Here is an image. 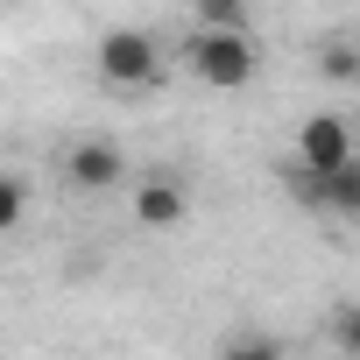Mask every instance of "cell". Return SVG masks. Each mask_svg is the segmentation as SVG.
<instances>
[{"label":"cell","mask_w":360,"mask_h":360,"mask_svg":"<svg viewBox=\"0 0 360 360\" xmlns=\"http://www.w3.org/2000/svg\"><path fill=\"white\" fill-rule=\"evenodd\" d=\"M184 71L205 92H248L262 78V43H255V29H191L184 36Z\"/></svg>","instance_id":"6da1fadb"},{"label":"cell","mask_w":360,"mask_h":360,"mask_svg":"<svg viewBox=\"0 0 360 360\" xmlns=\"http://www.w3.org/2000/svg\"><path fill=\"white\" fill-rule=\"evenodd\" d=\"M92 71H99V85H113V92H155V78H162V43L148 36V29H99V43H92Z\"/></svg>","instance_id":"7a4b0ae2"},{"label":"cell","mask_w":360,"mask_h":360,"mask_svg":"<svg viewBox=\"0 0 360 360\" xmlns=\"http://www.w3.org/2000/svg\"><path fill=\"white\" fill-rule=\"evenodd\" d=\"M290 176V198L318 219H360V162L346 169H283Z\"/></svg>","instance_id":"3957f363"},{"label":"cell","mask_w":360,"mask_h":360,"mask_svg":"<svg viewBox=\"0 0 360 360\" xmlns=\"http://www.w3.org/2000/svg\"><path fill=\"white\" fill-rule=\"evenodd\" d=\"M127 212H134V226H148V233H169V226H184V219H191V184H184V176H169V169H155V176H134Z\"/></svg>","instance_id":"277c9868"},{"label":"cell","mask_w":360,"mask_h":360,"mask_svg":"<svg viewBox=\"0 0 360 360\" xmlns=\"http://www.w3.org/2000/svg\"><path fill=\"white\" fill-rule=\"evenodd\" d=\"M360 162V141H353V120L346 113H311L297 127V162L290 169H346Z\"/></svg>","instance_id":"5b68a950"},{"label":"cell","mask_w":360,"mask_h":360,"mask_svg":"<svg viewBox=\"0 0 360 360\" xmlns=\"http://www.w3.org/2000/svg\"><path fill=\"white\" fill-rule=\"evenodd\" d=\"M64 184L71 191H120L127 184V155H120V141H106V134H85V141H71L64 148Z\"/></svg>","instance_id":"8992f818"},{"label":"cell","mask_w":360,"mask_h":360,"mask_svg":"<svg viewBox=\"0 0 360 360\" xmlns=\"http://www.w3.org/2000/svg\"><path fill=\"white\" fill-rule=\"evenodd\" d=\"M191 29H255V0H191Z\"/></svg>","instance_id":"52a82bcc"},{"label":"cell","mask_w":360,"mask_h":360,"mask_svg":"<svg viewBox=\"0 0 360 360\" xmlns=\"http://www.w3.org/2000/svg\"><path fill=\"white\" fill-rule=\"evenodd\" d=\"M212 360H290V346L276 332H233V339H219Z\"/></svg>","instance_id":"ba28073f"},{"label":"cell","mask_w":360,"mask_h":360,"mask_svg":"<svg viewBox=\"0 0 360 360\" xmlns=\"http://www.w3.org/2000/svg\"><path fill=\"white\" fill-rule=\"evenodd\" d=\"M318 71H325L332 85H353V78H360V43H353V36H332V43L318 50Z\"/></svg>","instance_id":"9c48e42d"},{"label":"cell","mask_w":360,"mask_h":360,"mask_svg":"<svg viewBox=\"0 0 360 360\" xmlns=\"http://www.w3.org/2000/svg\"><path fill=\"white\" fill-rule=\"evenodd\" d=\"M29 219V176L22 169H0V233H15Z\"/></svg>","instance_id":"30bf717a"},{"label":"cell","mask_w":360,"mask_h":360,"mask_svg":"<svg viewBox=\"0 0 360 360\" xmlns=\"http://www.w3.org/2000/svg\"><path fill=\"white\" fill-rule=\"evenodd\" d=\"M325 332H332V346L353 360V353H360V304H353V297H339V304L325 311Z\"/></svg>","instance_id":"8fae6325"}]
</instances>
